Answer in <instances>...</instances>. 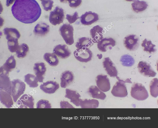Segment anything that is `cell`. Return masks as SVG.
Here are the masks:
<instances>
[{
	"label": "cell",
	"instance_id": "1",
	"mask_svg": "<svg viewBox=\"0 0 158 128\" xmlns=\"http://www.w3.org/2000/svg\"><path fill=\"white\" fill-rule=\"evenodd\" d=\"M11 10L15 18L25 24L35 22L41 13L40 6L35 0H15Z\"/></svg>",
	"mask_w": 158,
	"mask_h": 128
},
{
	"label": "cell",
	"instance_id": "2",
	"mask_svg": "<svg viewBox=\"0 0 158 128\" xmlns=\"http://www.w3.org/2000/svg\"><path fill=\"white\" fill-rule=\"evenodd\" d=\"M116 77L118 81L113 86L111 93L115 97L121 98L126 97L127 96L128 93L125 83H132V82L129 78L123 80L120 79L118 77Z\"/></svg>",
	"mask_w": 158,
	"mask_h": 128
},
{
	"label": "cell",
	"instance_id": "3",
	"mask_svg": "<svg viewBox=\"0 0 158 128\" xmlns=\"http://www.w3.org/2000/svg\"><path fill=\"white\" fill-rule=\"evenodd\" d=\"M131 95L133 98L138 101H143L149 96L148 92L145 86L142 84L136 83L132 86Z\"/></svg>",
	"mask_w": 158,
	"mask_h": 128
},
{
	"label": "cell",
	"instance_id": "4",
	"mask_svg": "<svg viewBox=\"0 0 158 128\" xmlns=\"http://www.w3.org/2000/svg\"><path fill=\"white\" fill-rule=\"evenodd\" d=\"M26 85L25 83L17 79L11 81V93L14 102L23 94L25 90Z\"/></svg>",
	"mask_w": 158,
	"mask_h": 128
},
{
	"label": "cell",
	"instance_id": "5",
	"mask_svg": "<svg viewBox=\"0 0 158 128\" xmlns=\"http://www.w3.org/2000/svg\"><path fill=\"white\" fill-rule=\"evenodd\" d=\"M73 30V27L70 24H64L59 28L60 34L68 45H72L74 42Z\"/></svg>",
	"mask_w": 158,
	"mask_h": 128
},
{
	"label": "cell",
	"instance_id": "6",
	"mask_svg": "<svg viewBox=\"0 0 158 128\" xmlns=\"http://www.w3.org/2000/svg\"><path fill=\"white\" fill-rule=\"evenodd\" d=\"M64 17L63 9L56 6L53 10L50 12L49 20L52 25L56 26L63 22Z\"/></svg>",
	"mask_w": 158,
	"mask_h": 128
},
{
	"label": "cell",
	"instance_id": "7",
	"mask_svg": "<svg viewBox=\"0 0 158 128\" xmlns=\"http://www.w3.org/2000/svg\"><path fill=\"white\" fill-rule=\"evenodd\" d=\"M75 58L81 62H87L90 61L93 54L89 48L77 49L73 52Z\"/></svg>",
	"mask_w": 158,
	"mask_h": 128
},
{
	"label": "cell",
	"instance_id": "8",
	"mask_svg": "<svg viewBox=\"0 0 158 128\" xmlns=\"http://www.w3.org/2000/svg\"><path fill=\"white\" fill-rule=\"evenodd\" d=\"M9 73L4 70L2 66L0 67V89L11 94V81L8 76Z\"/></svg>",
	"mask_w": 158,
	"mask_h": 128
},
{
	"label": "cell",
	"instance_id": "9",
	"mask_svg": "<svg viewBox=\"0 0 158 128\" xmlns=\"http://www.w3.org/2000/svg\"><path fill=\"white\" fill-rule=\"evenodd\" d=\"M137 68L139 72L144 76L153 77L156 75V72L151 65L146 62H139L138 64Z\"/></svg>",
	"mask_w": 158,
	"mask_h": 128
},
{
	"label": "cell",
	"instance_id": "10",
	"mask_svg": "<svg viewBox=\"0 0 158 128\" xmlns=\"http://www.w3.org/2000/svg\"><path fill=\"white\" fill-rule=\"evenodd\" d=\"M96 83L97 87L102 92H106L110 89V80L106 75H98L96 78Z\"/></svg>",
	"mask_w": 158,
	"mask_h": 128
},
{
	"label": "cell",
	"instance_id": "11",
	"mask_svg": "<svg viewBox=\"0 0 158 128\" xmlns=\"http://www.w3.org/2000/svg\"><path fill=\"white\" fill-rule=\"evenodd\" d=\"M80 18L82 24L89 25L98 20L99 16L97 14L89 11L85 12Z\"/></svg>",
	"mask_w": 158,
	"mask_h": 128
},
{
	"label": "cell",
	"instance_id": "12",
	"mask_svg": "<svg viewBox=\"0 0 158 128\" xmlns=\"http://www.w3.org/2000/svg\"><path fill=\"white\" fill-rule=\"evenodd\" d=\"M34 99L32 96L27 94L22 95L18 100L17 104L20 108H33Z\"/></svg>",
	"mask_w": 158,
	"mask_h": 128
},
{
	"label": "cell",
	"instance_id": "13",
	"mask_svg": "<svg viewBox=\"0 0 158 128\" xmlns=\"http://www.w3.org/2000/svg\"><path fill=\"white\" fill-rule=\"evenodd\" d=\"M139 39L135 35H130L124 38V45L130 51L136 50L139 46Z\"/></svg>",
	"mask_w": 158,
	"mask_h": 128
},
{
	"label": "cell",
	"instance_id": "14",
	"mask_svg": "<svg viewBox=\"0 0 158 128\" xmlns=\"http://www.w3.org/2000/svg\"><path fill=\"white\" fill-rule=\"evenodd\" d=\"M53 53L62 59L68 58L71 54V52L65 44L56 46L53 49Z\"/></svg>",
	"mask_w": 158,
	"mask_h": 128
},
{
	"label": "cell",
	"instance_id": "15",
	"mask_svg": "<svg viewBox=\"0 0 158 128\" xmlns=\"http://www.w3.org/2000/svg\"><path fill=\"white\" fill-rule=\"evenodd\" d=\"M40 88L45 93H54L59 88V84L55 81H49L43 82L40 85Z\"/></svg>",
	"mask_w": 158,
	"mask_h": 128
},
{
	"label": "cell",
	"instance_id": "16",
	"mask_svg": "<svg viewBox=\"0 0 158 128\" xmlns=\"http://www.w3.org/2000/svg\"><path fill=\"white\" fill-rule=\"evenodd\" d=\"M103 67L105 69L107 74L111 77H116L118 71L114 63L109 57L104 58L103 61Z\"/></svg>",
	"mask_w": 158,
	"mask_h": 128
},
{
	"label": "cell",
	"instance_id": "17",
	"mask_svg": "<svg viewBox=\"0 0 158 128\" xmlns=\"http://www.w3.org/2000/svg\"><path fill=\"white\" fill-rule=\"evenodd\" d=\"M46 70L45 65L44 62H41L35 63L33 70L39 82H43L44 75Z\"/></svg>",
	"mask_w": 158,
	"mask_h": 128
},
{
	"label": "cell",
	"instance_id": "18",
	"mask_svg": "<svg viewBox=\"0 0 158 128\" xmlns=\"http://www.w3.org/2000/svg\"><path fill=\"white\" fill-rule=\"evenodd\" d=\"M74 80V75L70 71L66 70L63 72L60 77V85L61 87L65 88L70 84Z\"/></svg>",
	"mask_w": 158,
	"mask_h": 128
},
{
	"label": "cell",
	"instance_id": "19",
	"mask_svg": "<svg viewBox=\"0 0 158 128\" xmlns=\"http://www.w3.org/2000/svg\"><path fill=\"white\" fill-rule=\"evenodd\" d=\"M65 97L70 99V102L76 106H80L81 96L76 91L66 89Z\"/></svg>",
	"mask_w": 158,
	"mask_h": 128
},
{
	"label": "cell",
	"instance_id": "20",
	"mask_svg": "<svg viewBox=\"0 0 158 128\" xmlns=\"http://www.w3.org/2000/svg\"><path fill=\"white\" fill-rule=\"evenodd\" d=\"M0 101L2 104L7 108L11 107L13 105L11 94L1 89H0Z\"/></svg>",
	"mask_w": 158,
	"mask_h": 128
},
{
	"label": "cell",
	"instance_id": "21",
	"mask_svg": "<svg viewBox=\"0 0 158 128\" xmlns=\"http://www.w3.org/2000/svg\"><path fill=\"white\" fill-rule=\"evenodd\" d=\"M102 28L97 25L93 27L90 30V34L94 43H97L103 38Z\"/></svg>",
	"mask_w": 158,
	"mask_h": 128
},
{
	"label": "cell",
	"instance_id": "22",
	"mask_svg": "<svg viewBox=\"0 0 158 128\" xmlns=\"http://www.w3.org/2000/svg\"><path fill=\"white\" fill-rule=\"evenodd\" d=\"M49 26L44 22L38 23L34 27L33 32L34 34L39 36H44L49 31Z\"/></svg>",
	"mask_w": 158,
	"mask_h": 128
},
{
	"label": "cell",
	"instance_id": "23",
	"mask_svg": "<svg viewBox=\"0 0 158 128\" xmlns=\"http://www.w3.org/2000/svg\"><path fill=\"white\" fill-rule=\"evenodd\" d=\"M97 43V46L98 49L102 52L106 51V48L107 46H110L114 47L116 44L115 41L111 38H102Z\"/></svg>",
	"mask_w": 158,
	"mask_h": 128
},
{
	"label": "cell",
	"instance_id": "24",
	"mask_svg": "<svg viewBox=\"0 0 158 128\" xmlns=\"http://www.w3.org/2000/svg\"><path fill=\"white\" fill-rule=\"evenodd\" d=\"M3 33L7 40L18 39L21 35L19 31L14 28L6 27L3 30Z\"/></svg>",
	"mask_w": 158,
	"mask_h": 128
},
{
	"label": "cell",
	"instance_id": "25",
	"mask_svg": "<svg viewBox=\"0 0 158 128\" xmlns=\"http://www.w3.org/2000/svg\"><path fill=\"white\" fill-rule=\"evenodd\" d=\"M88 92L94 98L104 100L106 97V94L96 86H90Z\"/></svg>",
	"mask_w": 158,
	"mask_h": 128
},
{
	"label": "cell",
	"instance_id": "26",
	"mask_svg": "<svg viewBox=\"0 0 158 128\" xmlns=\"http://www.w3.org/2000/svg\"><path fill=\"white\" fill-rule=\"evenodd\" d=\"M99 102L95 99H81L80 106L82 108H96L98 107Z\"/></svg>",
	"mask_w": 158,
	"mask_h": 128
},
{
	"label": "cell",
	"instance_id": "27",
	"mask_svg": "<svg viewBox=\"0 0 158 128\" xmlns=\"http://www.w3.org/2000/svg\"><path fill=\"white\" fill-rule=\"evenodd\" d=\"M94 44L91 38L83 37L78 39L75 46L77 49L89 48Z\"/></svg>",
	"mask_w": 158,
	"mask_h": 128
},
{
	"label": "cell",
	"instance_id": "28",
	"mask_svg": "<svg viewBox=\"0 0 158 128\" xmlns=\"http://www.w3.org/2000/svg\"><path fill=\"white\" fill-rule=\"evenodd\" d=\"M131 6L134 12L139 13L145 10L147 8L148 5L145 1L135 0L131 4Z\"/></svg>",
	"mask_w": 158,
	"mask_h": 128
},
{
	"label": "cell",
	"instance_id": "29",
	"mask_svg": "<svg viewBox=\"0 0 158 128\" xmlns=\"http://www.w3.org/2000/svg\"><path fill=\"white\" fill-rule=\"evenodd\" d=\"M44 60L50 66H54L59 63V60L56 55L54 53H46L43 56Z\"/></svg>",
	"mask_w": 158,
	"mask_h": 128
},
{
	"label": "cell",
	"instance_id": "30",
	"mask_svg": "<svg viewBox=\"0 0 158 128\" xmlns=\"http://www.w3.org/2000/svg\"><path fill=\"white\" fill-rule=\"evenodd\" d=\"M16 65V61L13 55H11L6 60L2 66L4 70L8 73L14 69Z\"/></svg>",
	"mask_w": 158,
	"mask_h": 128
},
{
	"label": "cell",
	"instance_id": "31",
	"mask_svg": "<svg viewBox=\"0 0 158 128\" xmlns=\"http://www.w3.org/2000/svg\"><path fill=\"white\" fill-rule=\"evenodd\" d=\"M24 81L30 87H36L38 86V80L37 77L31 74H28L24 76Z\"/></svg>",
	"mask_w": 158,
	"mask_h": 128
},
{
	"label": "cell",
	"instance_id": "32",
	"mask_svg": "<svg viewBox=\"0 0 158 128\" xmlns=\"http://www.w3.org/2000/svg\"><path fill=\"white\" fill-rule=\"evenodd\" d=\"M29 51V48L28 45L26 43L22 44L19 46L16 51L17 57L19 58H24Z\"/></svg>",
	"mask_w": 158,
	"mask_h": 128
},
{
	"label": "cell",
	"instance_id": "33",
	"mask_svg": "<svg viewBox=\"0 0 158 128\" xmlns=\"http://www.w3.org/2000/svg\"><path fill=\"white\" fill-rule=\"evenodd\" d=\"M149 89L152 96L156 98L158 95V80L157 78H154L151 81Z\"/></svg>",
	"mask_w": 158,
	"mask_h": 128
},
{
	"label": "cell",
	"instance_id": "34",
	"mask_svg": "<svg viewBox=\"0 0 158 128\" xmlns=\"http://www.w3.org/2000/svg\"><path fill=\"white\" fill-rule=\"evenodd\" d=\"M120 61L123 66L131 67L135 63L134 58L131 55L125 54L122 55L120 59Z\"/></svg>",
	"mask_w": 158,
	"mask_h": 128
},
{
	"label": "cell",
	"instance_id": "35",
	"mask_svg": "<svg viewBox=\"0 0 158 128\" xmlns=\"http://www.w3.org/2000/svg\"><path fill=\"white\" fill-rule=\"evenodd\" d=\"M141 46L144 47V51L148 52L149 53L154 52L156 50L154 49L156 45L152 44L150 40H148L146 39H145L141 44Z\"/></svg>",
	"mask_w": 158,
	"mask_h": 128
},
{
	"label": "cell",
	"instance_id": "36",
	"mask_svg": "<svg viewBox=\"0 0 158 128\" xmlns=\"http://www.w3.org/2000/svg\"><path fill=\"white\" fill-rule=\"evenodd\" d=\"M7 44L9 50L12 53L15 52L19 46L18 39L8 40Z\"/></svg>",
	"mask_w": 158,
	"mask_h": 128
},
{
	"label": "cell",
	"instance_id": "37",
	"mask_svg": "<svg viewBox=\"0 0 158 128\" xmlns=\"http://www.w3.org/2000/svg\"><path fill=\"white\" fill-rule=\"evenodd\" d=\"M37 108H50L51 105L48 100L41 99L36 104Z\"/></svg>",
	"mask_w": 158,
	"mask_h": 128
},
{
	"label": "cell",
	"instance_id": "38",
	"mask_svg": "<svg viewBox=\"0 0 158 128\" xmlns=\"http://www.w3.org/2000/svg\"><path fill=\"white\" fill-rule=\"evenodd\" d=\"M53 2L52 0H42L41 4L44 9L46 11L51 10L53 6Z\"/></svg>",
	"mask_w": 158,
	"mask_h": 128
},
{
	"label": "cell",
	"instance_id": "39",
	"mask_svg": "<svg viewBox=\"0 0 158 128\" xmlns=\"http://www.w3.org/2000/svg\"><path fill=\"white\" fill-rule=\"evenodd\" d=\"M80 17L78 16V14L76 11L75 12L73 15H71L67 14L66 15V19L68 20L70 24L74 22Z\"/></svg>",
	"mask_w": 158,
	"mask_h": 128
},
{
	"label": "cell",
	"instance_id": "40",
	"mask_svg": "<svg viewBox=\"0 0 158 128\" xmlns=\"http://www.w3.org/2000/svg\"><path fill=\"white\" fill-rule=\"evenodd\" d=\"M69 6L72 8H76L81 4L82 0H69L68 2Z\"/></svg>",
	"mask_w": 158,
	"mask_h": 128
},
{
	"label": "cell",
	"instance_id": "41",
	"mask_svg": "<svg viewBox=\"0 0 158 128\" xmlns=\"http://www.w3.org/2000/svg\"><path fill=\"white\" fill-rule=\"evenodd\" d=\"M61 108H74V107L67 101H61L60 102Z\"/></svg>",
	"mask_w": 158,
	"mask_h": 128
},
{
	"label": "cell",
	"instance_id": "42",
	"mask_svg": "<svg viewBox=\"0 0 158 128\" xmlns=\"http://www.w3.org/2000/svg\"><path fill=\"white\" fill-rule=\"evenodd\" d=\"M15 0H6V5L8 7L11 5Z\"/></svg>",
	"mask_w": 158,
	"mask_h": 128
},
{
	"label": "cell",
	"instance_id": "43",
	"mask_svg": "<svg viewBox=\"0 0 158 128\" xmlns=\"http://www.w3.org/2000/svg\"><path fill=\"white\" fill-rule=\"evenodd\" d=\"M4 22V19L0 16V29L1 27H2Z\"/></svg>",
	"mask_w": 158,
	"mask_h": 128
},
{
	"label": "cell",
	"instance_id": "44",
	"mask_svg": "<svg viewBox=\"0 0 158 128\" xmlns=\"http://www.w3.org/2000/svg\"><path fill=\"white\" fill-rule=\"evenodd\" d=\"M3 8L2 5L0 1V14H1V13L3 11Z\"/></svg>",
	"mask_w": 158,
	"mask_h": 128
},
{
	"label": "cell",
	"instance_id": "45",
	"mask_svg": "<svg viewBox=\"0 0 158 128\" xmlns=\"http://www.w3.org/2000/svg\"><path fill=\"white\" fill-rule=\"evenodd\" d=\"M61 2H69V0H59Z\"/></svg>",
	"mask_w": 158,
	"mask_h": 128
},
{
	"label": "cell",
	"instance_id": "46",
	"mask_svg": "<svg viewBox=\"0 0 158 128\" xmlns=\"http://www.w3.org/2000/svg\"><path fill=\"white\" fill-rule=\"evenodd\" d=\"M2 35V32L0 30V39L1 38V37Z\"/></svg>",
	"mask_w": 158,
	"mask_h": 128
},
{
	"label": "cell",
	"instance_id": "47",
	"mask_svg": "<svg viewBox=\"0 0 158 128\" xmlns=\"http://www.w3.org/2000/svg\"><path fill=\"white\" fill-rule=\"evenodd\" d=\"M126 1H129V2H131V1H134L135 0H125Z\"/></svg>",
	"mask_w": 158,
	"mask_h": 128
},
{
	"label": "cell",
	"instance_id": "48",
	"mask_svg": "<svg viewBox=\"0 0 158 128\" xmlns=\"http://www.w3.org/2000/svg\"><path fill=\"white\" fill-rule=\"evenodd\" d=\"M40 0V1H42V0Z\"/></svg>",
	"mask_w": 158,
	"mask_h": 128
}]
</instances>
